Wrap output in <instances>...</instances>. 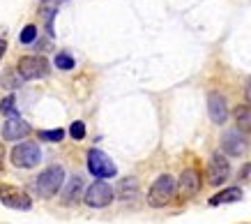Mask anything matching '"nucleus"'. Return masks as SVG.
Segmentation results:
<instances>
[{
  "label": "nucleus",
  "mask_w": 251,
  "mask_h": 224,
  "mask_svg": "<svg viewBox=\"0 0 251 224\" xmlns=\"http://www.w3.org/2000/svg\"><path fill=\"white\" fill-rule=\"evenodd\" d=\"M65 185V169H62L60 164H53V167H49L46 171L39 173V178L35 180V190L42 199H51L58 194V190Z\"/></svg>",
  "instance_id": "obj_1"
},
{
  "label": "nucleus",
  "mask_w": 251,
  "mask_h": 224,
  "mask_svg": "<svg viewBox=\"0 0 251 224\" xmlns=\"http://www.w3.org/2000/svg\"><path fill=\"white\" fill-rule=\"evenodd\" d=\"M173 194H175V178L164 173V176L157 178L152 183V187H150V192H148V203H150L152 208H164V206L171 203Z\"/></svg>",
  "instance_id": "obj_2"
},
{
  "label": "nucleus",
  "mask_w": 251,
  "mask_h": 224,
  "mask_svg": "<svg viewBox=\"0 0 251 224\" xmlns=\"http://www.w3.org/2000/svg\"><path fill=\"white\" fill-rule=\"evenodd\" d=\"M16 72L23 81H35V79H44L49 74V60L44 56H23L16 62Z\"/></svg>",
  "instance_id": "obj_3"
},
{
  "label": "nucleus",
  "mask_w": 251,
  "mask_h": 224,
  "mask_svg": "<svg viewBox=\"0 0 251 224\" xmlns=\"http://www.w3.org/2000/svg\"><path fill=\"white\" fill-rule=\"evenodd\" d=\"M42 162V150L32 141H23L12 150V164L16 169H35Z\"/></svg>",
  "instance_id": "obj_4"
},
{
  "label": "nucleus",
  "mask_w": 251,
  "mask_h": 224,
  "mask_svg": "<svg viewBox=\"0 0 251 224\" xmlns=\"http://www.w3.org/2000/svg\"><path fill=\"white\" fill-rule=\"evenodd\" d=\"M88 171H90L95 178H113L118 173L113 160L108 157L106 153H101L97 148H92L88 153Z\"/></svg>",
  "instance_id": "obj_5"
},
{
  "label": "nucleus",
  "mask_w": 251,
  "mask_h": 224,
  "mask_svg": "<svg viewBox=\"0 0 251 224\" xmlns=\"http://www.w3.org/2000/svg\"><path fill=\"white\" fill-rule=\"evenodd\" d=\"M230 178V164L224 153H212L207 162V183L212 187H221Z\"/></svg>",
  "instance_id": "obj_6"
},
{
  "label": "nucleus",
  "mask_w": 251,
  "mask_h": 224,
  "mask_svg": "<svg viewBox=\"0 0 251 224\" xmlns=\"http://www.w3.org/2000/svg\"><path fill=\"white\" fill-rule=\"evenodd\" d=\"M113 201V187L104 183V178H99L97 183H92L85 192V203L90 208H106L108 203Z\"/></svg>",
  "instance_id": "obj_7"
},
{
  "label": "nucleus",
  "mask_w": 251,
  "mask_h": 224,
  "mask_svg": "<svg viewBox=\"0 0 251 224\" xmlns=\"http://www.w3.org/2000/svg\"><path fill=\"white\" fill-rule=\"evenodd\" d=\"M201 185H203L201 173H198L196 169H184L182 176H180V180L175 183V190H177V196H180L182 201H189L198 194Z\"/></svg>",
  "instance_id": "obj_8"
},
{
  "label": "nucleus",
  "mask_w": 251,
  "mask_h": 224,
  "mask_svg": "<svg viewBox=\"0 0 251 224\" xmlns=\"http://www.w3.org/2000/svg\"><path fill=\"white\" fill-rule=\"evenodd\" d=\"M0 201H2L7 208H14V210H30L32 208L30 196L14 185H0Z\"/></svg>",
  "instance_id": "obj_9"
},
{
  "label": "nucleus",
  "mask_w": 251,
  "mask_h": 224,
  "mask_svg": "<svg viewBox=\"0 0 251 224\" xmlns=\"http://www.w3.org/2000/svg\"><path fill=\"white\" fill-rule=\"evenodd\" d=\"M247 139H244V134L240 130H228L221 134V150L230 157H240V155L247 153Z\"/></svg>",
  "instance_id": "obj_10"
},
{
  "label": "nucleus",
  "mask_w": 251,
  "mask_h": 224,
  "mask_svg": "<svg viewBox=\"0 0 251 224\" xmlns=\"http://www.w3.org/2000/svg\"><path fill=\"white\" fill-rule=\"evenodd\" d=\"M0 132H2V139L5 141H21L30 134V125L25 123V120H21L19 116H14V118H7V120H5V125L0 127Z\"/></svg>",
  "instance_id": "obj_11"
},
{
  "label": "nucleus",
  "mask_w": 251,
  "mask_h": 224,
  "mask_svg": "<svg viewBox=\"0 0 251 224\" xmlns=\"http://www.w3.org/2000/svg\"><path fill=\"white\" fill-rule=\"evenodd\" d=\"M207 111H210L212 123H217V125H224L228 120V107H226V100H224L219 93L210 95V100H207Z\"/></svg>",
  "instance_id": "obj_12"
},
{
  "label": "nucleus",
  "mask_w": 251,
  "mask_h": 224,
  "mask_svg": "<svg viewBox=\"0 0 251 224\" xmlns=\"http://www.w3.org/2000/svg\"><path fill=\"white\" fill-rule=\"evenodd\" d=\"M81 194H83V180H81V176H72L69 183H65V190H62V203L72 206V203L81 201Z\"/></svg>",
  "instance_id": "obj_13"
},
{
  "label": "nucleus",
  "mask_w": 251,
  "mask_h": 224,
  "mask_svg": "<svg viewBox=\"0 0 251 224\" xmlns=\"http://www.w3.org/2000/svg\"><path fill=\"white\" fill-rule=\"evenodd\" d=\"M235 201H242V190L240 187H226L221 190L219 194L210 196V206H221V203H235Z\"/></svg>",
  "instance_id": "obj_14"
},
{
  "label": "nucleus",
  "mask_w": 251,
  "mask_h": 224,
  "mask_svg": "<svg viewBox=\"0 0 251 224\" xmlns=\"http://www.w3.org/2000/svg\"><path fill=\"white\" fill-rule=\"evenodd\" d=\"M235 125L242 134H251V107L235 109Z\"/></svg>",
  "instance_id": "obj_15"
},
{
  "label": "nucleus",
  "mask_w": 251,
  "mask_h": 224,
  "mask_svg": "<svg viewBox=\"0 0 251 224\" xmlns=\"http://www.w3.org/2000/svg\"><path fill=\"white\" fill-rule=\"evenodd\" d=\"M118 192H120V196L125 201H131L138 196V183L136 178H125L120 183V187H118Z\"/></svg>",
  "instance_id": "obj_16"
},
{
  "label": "nucleus",
  "mask_w": 251,
  "mask_h": 224,
  "mask_svg": "<svg viewBox=\"0 0 251 224\" xmlns=\"http://www.w3.org/2000/svg\"><path fill=\"white\" fill-rule=\"evenodd\" d=\"M0 111H2V116H7V118L19 116V109H16V97H14V95H7V97H2V100H0Z\"/></svg>",
  "instance_id": "obj_17"
},
{
  "label": "nucleus",
  "mask_w": 251,
  "mask_h": 224,
  "mask_svg": "<svg viewBox=\"0 0 251 224\" xmlns=\"http://www.w3.org/2000/svg\"><path fill=\"white\" fill-rule=\"evenodd\" d=\"M35 39H37V28L32 24H28L21 30V35H19V42H21V44H32Z\"/></svg>",
  "instance_id": "obj_18"
},
{
  "label": "nucleus",
  "mask_w": 251,
  "mask_h": 224,
  "mask_svg": "<svg viewBox=\"0 0 251 224\" xmlns=\"http://www.w3.org/2000/svg\"><path fill=\"white\" fill-rule=\"evenodd\" d=\"M74 65H76V62H74V58H72V56L69 54H58L55 56V67H58V70H74Z\"/></svg>",
  "instance_id": "obj_19"
},
{
  "label": "nucleus",
  "mask_w": 251,
  "mask_h": 224,
  "mask_svg": "<svg viewBox=\"0 0 251 224\" xmlns=\"http://www.w3.org/2000/svg\"><path fill=\"white\" fill-rule=\"evenodd\" d=\"M62 137H65V130H44V132H39V139H44V141H62Z\"/></svg>",
  "instance_id": "obj_20"
},
{
  "label": "nucleus",
  "mask_w": 251,
  "mask_h": 224,
  "mask_svg": "<svg viewBox=\"0 0 251 224\" xmlns=\"http://www.w3.org/2000/svg\"><path fill=\"white\" fill-rule=\"evenodd\" d=\"M23 79L19 77V72H5V77H2V84L5 88H16V85H21Z\"/></svg>",
  "instance_id": "obj_21"
},
{
  "label": "nucleus",
  "mask_w": 251,
  "mask_h": 224,
  "mask_svg": "<svg viewBox=\"0 0 251 224\" xmlns=\"http://www.w3.org/2000/svg\"><path fill=\"white\" fill-rule=\"evenodd\" d=\"M69 137H72V139H76V141H81L85 137V125L81 123V120L72 123V127H69Z\"/></svg>",
  "instance_id": "obj_22"
},
{
  "label": "nucleus",
  "mask_w": 251,
  "mask_h": 224,
  "mask_svg": "<svg viewBox=\"0 0 251 224\" xmlns=\"http://www.w3.org/2000/svg\"><path fill=\"white\" fill-rule=\"evenodd\" d=\"M2 169H5V146L0 143V173H2Z\"/></svg>",
  "instance_id": "obj_23"
},
{
  "label": "nucleus",
  "mask_w": 251,
  "mask_h": 224,
  "mask_svg": "<svg viewBox=\"0 0 251 224\" xmlns=\"http://www.w3.org/2000/svg\"><path fill=\"white\" fill-rule=\"evenodd\" d=\"M5 51H7V39H2V37H0V58L5 56Z\"/></svg>",
  "instance_id": "obj_24"
},
{
  "label": "nucleus",
  "mask_w": 251,
  "mask_h": 224,
  "mask_svg": "<svg viewBox=\"0 0 251 224\" xmlns=\"http://www.w3.org/2000/svg\"><path fill=\"white\" fill-rule=\"evenodd\" d=\"M244 95H247V100H249V104H251V79L247 81V90H244Z\"/></svg>",
  "instance_id": "obj_25"
}]
</instances>
